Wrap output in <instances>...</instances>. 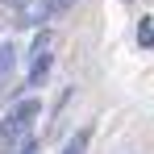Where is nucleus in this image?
Segmentation results:
<instances>
[{
  "instance_id": "obj_1",
  "label": "nucleus",
  "mask_w": 154,
  "mask_h": 154,
  "mask_svg": "<svg viewBox=\"0 0 154 154\" xmlns=\"http://www.w3.org/2000/svg\"><path fill=\"white\" fill-rule=\"evenodd\" d=\"M42 112V104L38 100H21V104H13L8 112H4V125H0V133H4V142H21L29 133V125H33V117Z\"/></svg>"
},
{
  "instance_id": "obj_2",
  "label": "nucleus",
  "mask_w": 154,
  "mask_h": 154,
  "mask_svg": "<svg viewBox=\"0 0 154 154\" xmlns=\"http://www.w3.org/2000/svg\"><path fill=\"white\" fill-rule=\"evenodd\" d=\"M54 46H58V33H54V29H42V33L33 38V46H29V58H42V54H54Z\"/></svg>"
},
{
  "instance_id": "obj_3",
  "label": "nucleus",
  "mask_w": 154,
  "mask_h": 154,
  "mask_svg": "<svg viewBox=\"0 0 154 154\" xmlns=\"http://www.w3.org/2000/svg\"><path fill=\"white\" fill-rule=\"evenodd\" d=\"M13 67H17V50H13V42H0V79L13 75Z\"/></svg>"
},
{
  "instance_id": "obj_4",
  "label": "nucleus",
  "mask_w": 154,
  "mask_h": 154,
  "mask_svg": "<svg viewBox=\"0 0 154 154\" xmlns=\"http://www.w3.org/2000/svg\"><path fill=\"white\" fill-rule=\"evenodd\" d=\"M71 4H79V0H42V13H46V17H58V13H67Z\"/></svg>"
},
{
  "instance_id": "obj_5",
  "label": "nucleus",
  "mask_w": 154,
  "mask_h": 154,
  "mask_svg": "<svg viewBox=\"0 0 154 154\" xmlns=\"http://www.w3.org/2000/svg\"><path fill=\"white\" fill-rule=\"evenodd\" d=\"M137 42H142L146 50H150V46H154V25H150V21H146V17H142V25H137Z\"/></svg>"
},
{
  "instance_id": "obj_6",
  "label": "nucleus",
  "mask_w": 154,
  "mask_h": 154,
  "mask_svg": "<svg viewBox=\"0 0 154 154\" xmlns=\"http://www.w3.org/2000/svg\"><path fill=\"white\" fill-rule=\"evenodd\" d=\"M83 142H88V137L79 133V137H75V142H71V146H67V150H63V154H83Z\"/></svg>"
},
{
  "instance_id": "obj_7",
  "label": "nucleus",
  "mask_w": 154,
  "mask_h": 154,
  "mask_svg": "<svg viewBox=\"0 0 154 154\" xmlns=\"http://www.w3.org/2000/svg\"><path fill=\"white\" fill-rule=\"evenodd\" d=\"M21 154H33V142H25V146H21Z\"/></svg>"
},
{
  "instance_id": "obj_8",
  "label": "nucleus",
  "mask_w": 154,
  "mask_h": 154,
  "mask_svg": "<svg viewBox=\"0 0 154 154\" xmlns=\"http://www.w3.org/2000/svg\"><path fill=\"white\" fill-rule=\"evenodd\" d=\"M4 4H13V8H17V4H25V0H4Z\"/></svg>"
},
{
  "instance_id": "obj_9",
  "label": "nucleus",
  "mask_w": 154,
  "mask_h": 154,
  "mask_svg": "<svg viewBox=\"0 0 154 154\" xmlns=\"http://www.w3.org/2000/svg\"><path fill=\"white\" fill-rule=\"evenodd\" d=\"M125 4H129V0H125Z\"/></svg>"
}]
</instances>
